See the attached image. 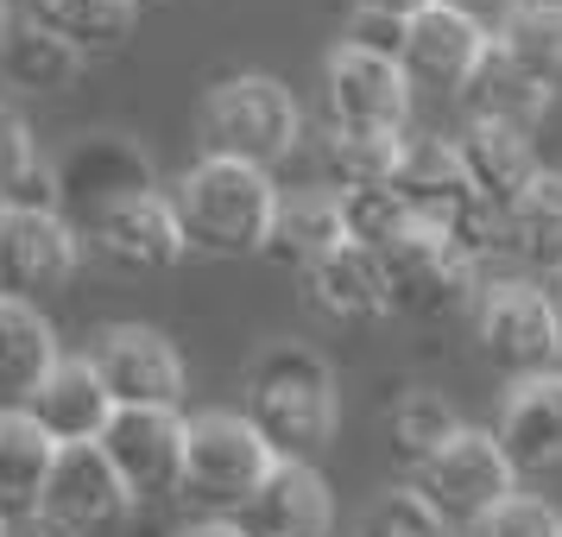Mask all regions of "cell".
Segmentation results:
<instances>
[{"label": "cell", "instance_id": "cell-25", "mask_svg": "<svg viewBox=\"0 0 562 537\" xmlns=\"http://www.w3.org/2000/svg\"><path fill=\"white\" fill-rule=\"evenodd\" d=\"M57 443L26 411H0V518H38Z\"/></svg>", "mask_w": 562, "mask_h": 537}, {"label": "cell", "instance_id": "cell-27", "mask_svg": "<svg viewBox=\"0 0 562 537\" xmlns=\"http://www.w3.org/2000/svg\"><path fill=\"white\" fill-rule=\"evenodd\" d=\"M506 247L531 272L562 279V171H537L531 190L506 209Z\"/></svg>", "mask_w": 562, "mask_h": 537}, {"label": "cell", "instance_id": "cell-4", "mask_svg": "<svg viewBox=\"0 0 562 537\" xmlns=\"http://www.w3.org/2000/svg\"><path fill=\"white\" fill-rule=\"evenodd\" d=\"M304 114L291 102L279 77H228L209 89L203 102V153L209 158H240V165H279L297 153Z\"/></svg>", "mask_w": 562, "mask_h": 537}, {"label": "cell", "instance_id": "cell-39", "mask_svg": "<svg viewBox=\"0 0 562 537\" xmlns=\"http://www.w3.org/2000/svg\"><path fill=\"white\" fill-rule=\"evenodd\" d=\"M7 20H13V13H7V0H0V32H7Z\"/></svg>", "mask_w": 562, "mask_h": 537}, {"label": "cell", "instance_id": "cell-23", "mask_svg": "<svg viewBox=\"0 0 562 537\" xmlns=\"http://www.w3.org/2000/svg\"><path fill=\"white\" fill-rule=\"evenodd\" d=\"M456 96H461V108H468V121H499V127H525V133L543 121V108L557 102L499 38H493V52L474 64V77L461 82Z\"/></svg>", "mask_w": 562, "mask_h": 537}, {"label": "cell", "instance_id": "cell-20", "mask_svg": "<svg viewBox=\"0 0 562 537\" xmlns=\"http://www.w3.org/2000/svg\"><path fill=\"white\" fill-rule=\"evenodd\" d=\"M486 52H493V32L474 26L468 13H456V7H442V0L405 26V70H411V82L461 89Z\"/></svg>", "mask_w": 562, "mask_h": 537}, {"label": "cell", "instance_id": "cell-9", "mask_svg": "<svg viewBox=\"0 0 562 537\" xmlns=\"http://www.w3.org/2000/svg\"><path fill=\"white\" fill-rule=\"evenodd\" d=\"M323 96H329L335 127H367V133H405L411 114V70L405 57L373 52V45H335L323 64Z\"/></svg>", "mask_w": 562, "mask_h": 537}, {"label": "cell", "instance_id": "cell-35", "mask_svg": "<svg viewBox=\"0 0 562 537\" xmlns=\"http://www.w3.org/2000/svg\"><path fill=\"white\" fill-rule=\"evenodd\" d=\"M461 537H562V518H557L550 500H537V493H518V486H512L506 500H499L493 512H481Z\"/></svg>", "mask_w": 562, "mask_h": 537}, {"label": "cell", "instance_id": "cell-38", "mask_svg": "<svg viewBox=\"0 0 562 537\" xmlns=\"http://www.w3.org/2000/svg\"><path fill=\"white\" fill-rule=\"evenodd\" d=\"M178 537H247V525H240V518H196V525L178 532Z\"/></svg>", "mask_w": 562, "mask_h": 537}, {"label": "cell", "instance_id": "cell-36", "mask_svg": "<svg viewBox=\"0 0 562 537\" xmlns=\"http://www.w3.org/2000/svg\"><path fill=\"white\" fill-rule=\"evenodd\" d=\"M442 7H456V13H468V20H474V26H486V32H499V26L512 20V13L525 7V0H442Z\"/></svg>", "mask_w": 562, "mask_h": 537}, {"label": "cell", "instance_id": "cell-29", "mask_svg": "<svg viewBox=\"0 0 562 537\" xmlns=\"http://www.w3.org/2000/svg\"><path fill=\"white\" fill-rule=\"evenodd\" d=\"M0 209H57V171L38 158L20 108L0 102Z\"/></svg>", "mask_w": 562, "mask_h": 537}, {"label": "cell", "instance_id": "cell-30", "mask_svg": "<svg viewBox=\"0 0 562 537\" xmlns=\"http://www.w3.org/2000/svg\"><path fill=\"white\" fill-rule=\"evenodd\" d=\"M493 38H499L550 96H562V0H525Z\"/></svg>", "mask_w": 562, "mask_h": 537}, {"label": "cell", "instance_id": "cell-6", "mask_svg": "<svg viewBox=\"0 0 562 537\" xmlns=\"http://www.w3.org/2000/svg\"><path fill=\"white\" fill-rule=\"evenodd\" d=\"M380 259L398 310H456L474 298V279H481V259L456 240V228H442L430 215H411L380 247Z\"/></svg>", "mask_w": 562, "mask_h": 537}, {"label": "cell", "instance_id": "cell-32", "mask_svg": "<svg viewBox=\"0 0 562 537\" xmlns=\"http://www.w3.org/2000/svg\"><path fill=\"white\" fill-rule=\"evenodd\" d=\"M38 13L52 20L64 38H77L82 52H108L133 32L139 0H38Z\"/></svg>", "mask_w": 562, "mask_h": 537}, {"label": "cell", "instance_id": "cell-22", "mask_svg": "<svg viewBox=\"0 0 562 537\" xmlns=\"http://www.w3.org/2000/svg\"><path fill=\"white\" fill-rule=\"evenodd\" d=\"M461 146V165H468V178H474V190H481L486 203L506 215L525 190H531V178L543 171L531 153V139H525V127H499V121H468V127L456 133Z\"/></svg>", "mask_w": 562, "mask_h": 537}, {"label": "cell", "instance_id": "cell-3", "mask_svg": "<svg viewBox=\"0 0 562 537\" xmlns=\"http://www.w3.org/2000/svg\"><path fill=\"white\" fill-rule=\"evenodd\" d=\"M272 468H279V449L259 436L247 411H203V417H190L178 500L203 506L209 518H240V506L266 486Z\"/></svg>", "mask_w": 562, "mask_h": 537}, {"label": "cell", "instance_id": "cell-16", "mask_svg": "<svg viewBox=\"0 0 562 537\" xmlns=\"http://www.w3.org/2000/svg\"><path fill=\"white\" fill-rule=\"evenodd\" d=\"M95 373L114 405H183V355L146 323H121L95 342Z\"/></svg>", "mask_w": 562, "mask_h": 537}, {"label": "cell", "instance_id": "cell-26", "mask_svg": "<svg viewBox=\"0 0 562 537\" xmlns=\"http://www.w3.org/2000/svg\"><path fill=\"white\" fill-rule=\"evenodd\" d=\"M348 240V222H341V197L335 190H304V197H279V222H272V240L266 254L284 259V266H316V259Z\"/></svg>", "mask_w": 562, "mask_h": 537}, {"label": "cell", "instance_id": "cell-10", "mask_svg": "<svg viewBox=\"0 0 562 537\" xmlns=\"http://www.w3.org/2000/svg\"><path fill=\"white\" fill-rule=\"evenodd\" d=\"M139 500L114 474V461L102 456V443H64L52 461V481H45V500H38V518H52L57 532H70V537H102Z\"/></svg>", "mask_w": 562, "mask_h": 537}, {"label": "cell", "instance_id": "cell-33", "mask_svg": "<svg viewBox=\"0 0 562 537\" xmlns=\"http://www.w3.org/2000/svg\"><path fill=\"white\" fill-rule=\"evenodd\" d=\"M335 197H341L348 240H360V247H385V240L411 222L405 197H398L392 183H355V190H335Z\"/></svg>", "mask_w": 562, "mask_h": 537}, {"label": "cell", "instance_id": "cell-11", "mask_svg": "<svg viewBox=\"0 0 562 537\" xmlns=\"http://www.w3.org/2000/svg\"><path fill=\"white\" fill-rule=\"evenodd\" d=\"M77 222L64 209H0V291L45 298L77 279Z\"/></svg>", "mask_w": 562, "mask_h": 537}, {"label": "cell", "instance_id": "cell-21", "mask_svg": "<svg viewBox=\"0 0 562 537\" xmlns=\"http://www.w3.org/2000/svg\"><path fill=\"white\" fill-rule=\"evenodd\" d=\"M57 360L64 355H57V335L38 316V304L0 291V411H26Z\"/></svg>", "mask_w": 562, "mask_h": 537}, {"label": "cell", "instance_id": "cell-28", "mask_svg": "<svg viewBox=\"0 0 562 537\" xmlns=\"http://www.w3.org/2000/svg\"><path fill=\"white\" fill-rule=\"evenodd\" d=\"M398 153H405V133H367V127H335L329 121L323 146H316V165H323L329 190H355V183H392Z\"/></svg>", "mask_w": 562, "mask_h": 537}, {"label": "cell", "instance_id": "cell-15", "mask_svg": "<svg viewBox=\"0 0 562 537\" xmlns=\"http://www.w3.org/2000/svg\"><path fill=\"white\" fill-rule=\"evenodd\" d=\"M89 240H95L114 266H127V272H171V266L190 254L178 203H171L165 190H139L127 203L102 209V215L89 222Z\"/></svg>", "mask_w": 562, "mask_h": 537}, {"label": "cell", "instance_id": "cell-7", "mask_svg": "<svg viewBox=\"0 0 562 537\" xmlns=\"http://www.w3.org/2000/svg\"><path fill=\"white\" fill-rule=\"evenodd\" d=\"M411 486H417L456 532H468L481 512H493L512 486H518V468L506 461V449H499L493 430H468V424H461V430L411 474Z\"/></svg>", "mask_w": 562, "mask_h": 537}, {"label": "cell", "instance_id": "cell-2", "mask_svg": "<svg viewBox=\"0 0 562 537\" xmlns=\"http://www.w3.org/2000/svg\"><path fill=\"white\" fill-rule=\"evenodd\" d=\"M171 203H178L190 254H209V259L266 254L272 222H279L272 171H266V165H240V158H209L203 153V165H190L178 178Z\"/></svg>", "mask_w": 562, "mask_h": 537}, {"label": "cell", "instance_id": "cell-37", "mask_svg": "<svg viewBox=\"0 0 562 537\" xmlns=\"http://www.w3.org/2000/svg\"><path fill=\"white\" fill-rule=\"evenodd\" d=\"M360 13H380V20H398V26H411L417 13H430L436 0H355Z\"/></svg>", "mask_w": 562, "mask_h": 537}, {"label": "cell", "instance_id": "cell-24", "mask_svg": "<svg viewBox=\"0 0 562 537\" xmlns=\"http://www.w3.org/2000/svg\"><path fill=\"white\" fill-rule=\"evenodd\" d=\"M82 70V45L64 38V32L45 20V13H26V20H7L0 32V77L32 89V96H57L70 89Z\"/></svg>", "mask_w": 562, "mask_h": 537}, {"label": "cell", "instance_id": "cell-17", "mask_svg": "<svg viewBox=\"0 0 562 537\" xmlns=\"http://www.w3.org/2000/svg\"><path fill=\"white\" fill-rule=\"evenodd\" d=\"M304 291L310 304L323 316H335V323H385L398 310L380 247H360V240H341L316 266H304Z\"/></svg>", "mask_w": 562, "mask_h": 537}, {"label": "cell", "instance_id": "cell-40", "mask_svg": "<svg viewBox=\"0 0 562 537\" xmlns=\"http://www.w3.org/2000/svg\"><path fill=\"white\" fill-rule=\"evenodd\" d=\"M7 525H13V518H0V537H7Z\"/></svg>", "mask_w": 562, "mask_h": 537}, {"label": "cell", "instance_id": "cell-14", "mask_svg": "<svg viewBox=\"0 0 562 537\" xmlns=\"http://www.w3.org/2000/svg\"><path fill=\"white\" fill-rule=\"evenodd\" d=\"M392 190L405 197L411 215H430L442 228H468L474 215H486V197L474 190L468 165H461V146L456 139H405L398 153V171H392Z\"/></svg>", "mask_w": 562, "mask_h": 537}, {"label": "cell", "instance_id": "cell-31", "mask_svg": "<svg viewBox=\"0 0 562 537\" xmlns=\"http://www.w3.org/2000/svg\"><path fill=\"white\" fill-rule=\"evenodd\" d=\"M456 430H461V417L442 392H405L392 405V417H385V443H392V456L405 461V474H417Z\"/></svg>", "mask_w": 562, "mask_h": 537}, {"label": "cell", "instance_id": "cell-12", "mask_svg": "<svg viewBox=\"0 0 562 537\" xmlns=\"http://www.w3.org/2000/svg\"><path fill=\"white\" fill-rule=\"evenodd\" d=\"M52 171H57V209H64L70 222H82V228H89L102 209L127 203L139 190H158L153 158L139 153L133 139H121V133H89V139H77Z\"/></svg>", "mask_w": 562, "mask_h": 537}, {"label": "cell", "instance_id": "cell-18", "mask_svg": "<svg viewBox=\"0 0 562 537\" xmlns=\"http://www.w3.org/2000/svg\"><path fill=\"white\" fill-rule=\"evenodd\" d=\"M247 537H329L335 532V493L310 461H284L266 474L254 500L240 506Z\"/></svg>", "mask_w": 562, "mask_h": 537}, {"label": "cell", "instance_id": "cell-1", "mask_svg": "<svg viewBox=\"0 0 562 537\" xmlns=\"http://www.w3.org/2000/svg\"><path fill=\"white\" fill-rule=\"evenodd\" d=\"M247 417L284 461H310L335 443L341 424V392H335L329 360L304 342H272L247 367Z\"/></svg>", "mask_w": 562, "mask_h": 537}, {"label": "cell", "instance_id": "cell-5", "mask_svg": "<svg viewBox=\"0 0 562 537\" xmlns=\"http://www.w3.org/2000/svg\"><path fill=\"white\" fill-rule=\"evenodd\" d=\"M474 335L481 355L506 373H543L562 360V304L543 284L493 279L474 291Z\"/></svg>", "mask_w": 562, "mask_h": 537}, {"label": "cell", "instance_id": "cell-13", "mask_svg": "<svg viewBox=\"0 0 562 537\" xmlns=\"http://www.w3.org/2000/svg\"><path fill=\"white\" fill-rule=\"evenodd\" d=\"M493 436H499L506 461L518 468V481H550V474H562V367L518 373L512 392L499 399Z\"/></svg>", "mask_w": 562, "mask_h": 537}, {"label": "cell", "instance_id": "cell-34", "mask_svg": "<svg viewBox=\"0 0 562 537\" xmlns=\"http://www.w3.org/2000/svg\"><path fill=\"white\" fill-rule=\"evenodd\" d=\"M360 537H456V525H449L417 486H392V493H380V500L367 506Z\"/></svg>", "mask_w": 562, "mask_h": 537}, {"label": "cell", "instance_id": "cell-19", "mask_svg": "<svg viewBox=\"0 0 562 537\" xmlns=\"http://www.w3.org/2000/svg\"><path fill=\"white\" fill-rule=\"evenodd\" d=\"M114 411L121 405H114L108 380L95 373V360H57L52 373H45V385L32 392L26 417L64 449V443H102Z\"/></svg>", "mask_w": 562, "mask_h": 537}, {"label": "cell", "instance_id": "cell-8", "mask_svg": "<svg viewBox=\"0 0 562 537\" xmlns=\"http://www.w3.org/2000/svg\"><path fill=\"white\" fill-rule=\"evenodd\" d=\"M183 449H190V417H178V405H121L102 430V456L139 506L183 493Z\"/></svg>", "mask_w": 562, "mask_h": 537}]
</instances>
